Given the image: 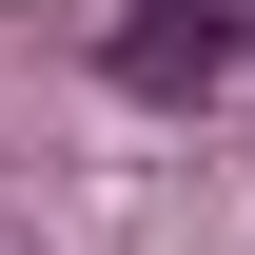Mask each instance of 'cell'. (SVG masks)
Segmentation results:
<instances>
[{
    "label": "cell",
    "instance_id": "1",
    "mask_svg": "<svg viewBox=\"0 0 255 255\" xmlns=\"http://www.w3.org/2000/svg\"><path fill=\"white\" fill-rule=\"evenodd\" d=\"M255 59V0H118V98H216Z\"/></svg>",
    "mask_w": 255,
    "mask_h": 255
}]
</instances>
